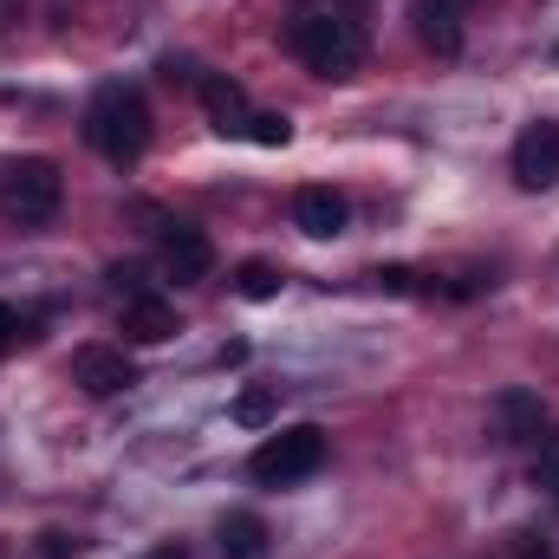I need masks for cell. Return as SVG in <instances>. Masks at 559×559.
Listing matches in <instances>:
<instances>
[{
  "label": "cell",
  "mask_w": 559,
  "mask_h": 559,
  "mask_svg": "<svg viewBox=\"0 0 559 559\" xmlns=\"http://www.w3.org/2000/svg\"><path fill=\"white\" fill-rule=\"evenodd\" d=\"M150 559H189V554H182V547H156Z\"/></svg>",
  "instance_id": "obj_23"
},
{
  "label": "cell",
  "mask_w": 559,
  "mask_h": 559,
  "mask_svg": "<svg viewBox=\"0 0 559 559\" xmlns=\"http://www.w3.org/2000/svg\"><path fill=\"white\" fill-rule=\"evenodd\" d=\"M111 286H118L124 299H138V293H150V286H143V267H111Z\"/></svg>",
  "instance_id": "obj_21"
},
{
  "label": "cell",
  "mask_w": 559,
  "mask_h": 559,
  "mask_svg": "<svg viewBox=\"0 0 559 559\" xmlns=\"http://www.w3.org/2000/svg\"><path fill=\"white\" fill-rule=\"evenodd\" d=\"M534 488H554L559 495V429H547L540 449H534Z\"/></svg>",
  "instance_id": "obj_16"
},
{
  "label": "cell",
  "mask_w": 559,
  "mask_h": 559,
  "mask_svg": "<svg viewBox=\"0 0 559 559\" xmlns=\"http://www.w3.org/2000/svg\"><path fill=\"white\" fill-rule=\"evenodd\" d=\"M195 98H202V111H209V124L222 131V138H248V92L235 85V79H222V72H209L202 85H195Z\"/></svg>",
  "instance_id": "obj_9"
},
{
  "label": "cell",
  "mask_w": 559,
  "mask_h": 559,
  "mask_svg": "<svg viewBox=\"0 0 559 559\" xmlns=\"http://www.w3.org/2000/svg\"><path fill=\"white\" fill-rule=\"evenodd\" d=\"M72 384L85 397H124L138 384V365L118 352V345H79L72 352Z\"/></svg>",
  "instance_id": "obj_5"
},
{
  "label": "cell",
  "mask_w": 559,
  "mask_h": 559,
  "mask_svg": "<svg viewBox=\"0 0 559 559\" xmlns=\"http://www.w3.org/2000/svg\"><path fill=\"white\" fill-rule=\"evenodd\" d=\"M508 163H514V182H521V189H554L559 182V124H547V118L527 124V131L514 138V156H508Z\"/></svg>",
  "instance_id": "obj_6"
},
{
  "label": "cell",
  "mask_w": 559,
  "mask_h": 559,
  "mask_svg": "<svg viewBox=\"0 0 559 559\" xmlns=\"http://www.w3.org/2000/svg\"><path fill=\"white\" fill-rule=\"evenodd\" d=\"M319 468H325V429H319V423H293V429L267 436V442L248 455V475H254L261 488H293V481H306V475H319Z\"/></svg>",
  "instance_id": "obj_3"
},
{
  "label": "cell",
  "mask_w": 559,
  "mask_h": 559,
  "mask_svg": "<svg viewBox=\"0 0 559 559\" xmlns=\"http://www.w3.org/2000/svg\"><path fill=\"white\" fill-rule=\"evenodd\" d=\"M26 325H33V319H26L20 306H0V352H13V345L26 338Z\"/></svg>",
  "instance_id": "obj_18"
},
{
  "label": "cell",
  "mask_w": 559,
  "mask_h": 559,
  "mask_svg": "<svg viewBox=\"0 0 559 559\" xmlns=\"http://www.w3.org/2000/svg\"><path fill=\"white\" fill-rule=\"evenodd\" d=\"M215 547H222V559H261L267 554V521L261 514H228L215 527Z\"/></svg>",
  "instance_id": "obj_13"
},
{
  "label": "cell",
  "mask_w": 559,
  "mask_h": 559,
  "mask_svg": "<svg viewBox=\"0 0 559 559\" xmlns=\"http://www.w3.org/2000/svg\"><path fill=\"white\" fill-rule=\"evenodd\" d=\"M449 7H455V13H468V7H475V0H449Z\"/></svg>",
  "instance_id": "obj_24"
},
{
  "label": "cell",
  "mask_w": 559,
  "mask_h": 559,
  "mask_svg": "<svg viewBox=\"0 0 559 559\" xmlns=\"http://www.w3.org/2000/svg\"><path fill=\"white\" fill-rule=\"evenodd\" d=\"M345 222H352V202H345L332 182H306V189H293V228H299V235L332 241V235H345Z\"/></svg>",
  "instance_id": "obj_7"
},
{
  "label": "cell",
  "mask_w": 559,
  "mask_h": 559,
  "mask_svg": "<svg viewBox=\"0 0 559 559\" xmlns=\"http://www.w3.org/2000/svg\"><path fill=\"white\" fill-rule=\"evenodd\" d=\"M59 202H66V176H59V163H46V156H20V163L7 169V182H0V209H7V222H20V228H46V222L59 215Z\"/></svg>",
  "instance_id": "obj_4"
},
{
  "label": "cell",
  "mask_w": 559,
  "mask_h": 559,
  "mask_svg": "<svg viewBox=\"0 0 559 559\" xmlns=\"http://www.w3.org/2000/svg\"><path fill=\"white\" fill-rule=\"evenodd\" d=\"M495 423H501V442H540L547 411H540L534 391H501V397H495Z\"/></svg>",
  "instance_id": "obj_11"
},
{
  "label": "cell",
  "mask_w": 559,
  "mask_h": 559,
  "mask_svg": "<svg viewBox=\"0 0 559 559\" xmlns=\"http://www.w3.org/2000/svg\"><path fill=\"white\" fill-rule=\"evenodd\" d=\"M371 280H378L384 293H417V280H423V274H411V267H378Z\"/></svg>",
  "instance_id": "obj_20"
},
{
  "label": "cell",
  "mask_w": 559,
  "mask_h": 559,
  "mask_svg": "<svg viewBox=\"0 0 559 559\" xmlns=\"http://www.w3.org/2000/svg\"><path fill=\"white\" fill-rule=\"evenodd\" d=\"M163 267H169L176 286H195V280L215 274V241L202 228H189V222H169L163 228Z\"/></svg>",
  "instance_id": "obj_8"
},
{
  "label": "cell",
  "mask_w": 559,
  "mask_h": 559,
  "mask_svg": "<svg viewBox=\"0 0 559 559\" xmlns=\"http://www.w3.org/2000/svg\"><path fill=\"white\" fill-rule=\"evenodd\" d=\"M248 138L261 143V150H286V143H293V124H286L280 111H254V118H248Z\"/></svg>",
  "instance_id": "obj_14"
},
{
  "label": "cell",
  "mask_w": 559,
  "mask_h": 559,
  "mask_svg": "<svg viewBox=\"0 0 559 559\" xmlns=\"http://www.w3.org/2000/svg\"><path fill=\"white\" fill-rule=\"evenodd\" d=\"M66 554H79V540H66V534H46V559H66Z\"/></svg>",
  "instance_id": "obj_22"
},
{
  "label": "cell",
  "mask_w": 559,
  "mask_h": 559,
  "mask_svg": "<svg viewBox=\"0 0 559 559\" xmlns=\"http://www.w3.org/2000/svg\"><path fill=\"white\" fill-rule=\"evenodd\" d=\"M118 325H124V338H131V345H163V338L176 332V312H169L156 293H138V299H124Z\"/></svg>",
  "instance_id": "obj_10"
},
{
  "label": "cell",
  "mask_w": 559,
  "mask_h": 559,
  "mask_svg": "<svg viewBox=\"0 0 559 559\" xmlns=\"http://www.w3.org/2000/svg\"><path fill=\"white\" fill-rule=\"evenodd\" d=\"M235 286H241V299H274V293H280V274L267 267V261H248V267L235 274Z\"/></svg>",
  "instance_id": "obj_15"
},
{
  "label": "cell",
  "mask_w": 559,
  "mask_h": 559,
  "mask_svg": "<svg viewBox=\"0 0 559 559\" xmlns=\"http://www.w3.org/2000/svg\"><path fill=\"white\" fill-rule=\"evenodd\" d=\"M85 143L105 156V163H138L150 150V105H143L138 85H98L92 105H85Z\"/></svg>",
  "instance_id": "obj_1"
},
{
  "label": "cell",
  "mask_w": 559,
  "mask_h": 559,
  "mask_svg": "<svg viewBox=\"0 0 559 559\" xmlns=\"http://www.w3.org/2000/svg\"><path fill=\"white\" fill-rule=\"evenodd\" d=\"M508 559H547V540L521 527V534H508Z\"/></svg>",
  "instance_id": "obj_19"
},
{
  "label": "cell",
  "mask_w": 559,
  "mask_h": 559,
  "mask_svg": "<svg viewBox=\"0 0 559 559\" xmlns=\"http://www.w3.org/2000/svg\"><path fill=\"white\" fill-rule=\"evenodd\" d=\"M286 52L319 79H352L365 66V33L352 20H338V13H299L286 26Z\"/></svg>",
  "instance_id": "obj_2"
},
{
  "label": "cell",
  "mask_w": 559,
  "mask_h": 559,
  "mask_svg": "<svg viewBox=\"0 0 559 559\" xmlns=\"http://www.w3.org/2000/svg\"><path fill=\"white\" fill-rule=\"evenodd\" d=\"M417 33H423V46L442 52V59L462 52V13L449 0H417Z\"/></svg>",
  "instance_id": "obj_12"
},
{
  "label": "cell",
  "mask_w": 559,
  "mask_h": 559,
  "mask_svg": "<svg viewBox=\"0 0 559 559\" xmlns=\"http://www.w3.org/2000/svg\"><path fill=\"white\" fill-rule=\"evenodd\" d=\"M235 423H241V429L274 423V391H241V397H235Z\"/></svg>",
  "instance_id": "obj_17"
}]
</instances>
